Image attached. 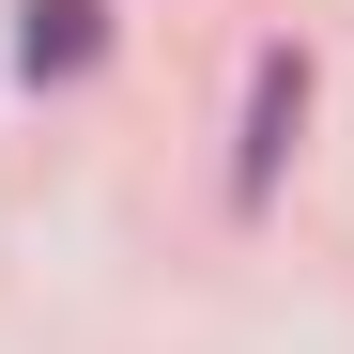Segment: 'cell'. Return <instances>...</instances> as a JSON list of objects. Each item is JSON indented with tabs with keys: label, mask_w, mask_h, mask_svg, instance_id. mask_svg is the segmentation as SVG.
Segmentation results:
<instances>
[{
	"label": "cell",
	"mask_w": 354,
	"mask_h": 354,
	"mask_svg": "<svg viewBox=\"0 0 354 354\" xmlns=\"http://www.w3.org/2000/svg\"><path fill=\"white\" fill-rule=\"evenodd\" d=\"M93 62V0H31V77H77Z\"/></svg>",
	"instance_id": "obj_2"
},
{
	"label": "cell",
	"mask_w": 354,
	"mask_h": 354,
	"mask_svg": "<svg viewBox=\"0 0 354 354\" xmlns=\"http://www.w3.org/2000/svg\"><path fill=\"white\" fill-rule=\"evenodd\" d=\"M292 124H308V62L277 46V62L247 77V154H231V201H262V185H277V139H292Z\"/></svg>",
	"instance_id": "obj_1"
}]
</instances>
